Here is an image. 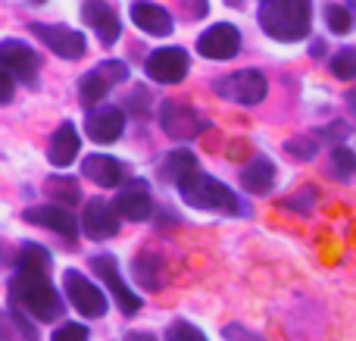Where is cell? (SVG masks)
Instances as JSON below:
<instances>
[{"instance_id": "1", "label": "cell", "mask_w": 356, "mask_h": 341, "mask_svg": "<svg viewBox=\"0 0 356 341\" xmlns=\"http://www.w3.org/2000/svg\"><path fill=\"white\" fill-rule=\"evenodd\" d=\"M10 304L13 310H22L41 323H50L63 313L60 294L54 292L47 276L38 269H16V276L10 279Z\"/></svg>"}, {"instance_id": "2", "label": "cell", "mask_w": 356, "mask_h": 341, "mask_svg": "<svg viewBox=\"0 0 356 341\" xmlns=\"http://www.w3.org/2000/svg\"><path fill=\"white\" fill-rule=\"evenodd\" d=\"M259 25L275 41H300L309 35V25H313V3L309 0H263Z\"/></svg>"}, {"instance_id": "3", "label": "cell", "mask_w": 356, "mask_h": 341, "mask_svg": "<svg viewBox=\"0 0 356 341\" xmlns=\"http://www.w3.org/2000/svg\"><path fill=\"white\" fill-rule=\"evenodd\" d=\"M178 191H181V198L188 200L191 207H197V210H213V213H225V216H241V213H244L238 194L207 173L191 175Z\"/></svg>"}, {"instance_id": "4", "label": "cell", "mask_w": 356, "mask_h": 341, "mask_svg": "<svg viewBox=\"0 0 356 341\" xmlns=\"http://www.w3.org/2000/svg\"><path fill=\"white\" fill-rule=\"evenodd\" d=\"M213 91L225 100H234L241 106H253L266 97L269 91V81L259 69H238L232 75H222V79L213 81Z\"/></svg>"}, {"instance_id": "5", "label": "cell", "mask_w": 356, "mask_h": 341, "mask_svg": "<svg viewBox=\"0 0 356 341\" xmlns=\"http://www.w3.org/2000/svg\"><path fill=\"white\" fill-rule=\"evenodd\" d=\"M119 81H129V66L119 60H104L100 66H94L91 72L81 75L79 81V97L85 106H94L100 104V100L110 94L113 85H119Z\"/></svg>"}, {"instance_id": "6", "label": "cell", "mask_w": 356, "mask_h": 341, "mask_svg": "<svg viewBox=\"0 0 356 341\" xmlns=\"http://www.w3.org/2000/svg\"><path fill=\"white\" fill-rule=\"evenodd\" d=\"M63 288H66V298L81 317L88 319H100L106 313V298L91 279H85L75 269H66L63 273Z\"/></svg>"}, {"instance_id": "7", "label": "cell", "mask_w": 356, "mask_h": 341, "mask_svg": "<svg viewBox=\"0 0 356 341\" xmlns=\"http://www.w3.org/2000/svg\"><path fill=\"white\" fill-rule=\"evenodd\" d=\"M31 31H35L38 41H44L56 56H63V60H81V56H85V50H88L85 35H81V31H75V29H69V25L35 22V25H31Z\"/></svg>"}, {"instance_id": "8", "label": "cell", "mask_w": 356, "mask_h": 341, "mask_svg": "<svg viewBox=\"0 0 356 341\" xmlns=\"http://www.w3.org/2000/svg\"><path fill=\"white\" fill-rule=\"evenodd\" d=\"M91 267H94V273L100 276V282H106V288L113 292L119 310H122L125 317H135V313L141 310V298H138V294L122 282V276H119V267H116V257H113V254L91 257Z\"/></svg>"}, {"instance_id": "9", "label": "cell", "mask_w": 356, "mask_h": 341, "mask_svg": "<svg viewBox=\"0 0 356 341\" xmlns=\"http://www.w3.org/2000/svg\"><path fill=\"white\" fill-rule=\"evenodd\" d=\"M147 75L160 85H178L191 69V56L181 47H160L150 54V60L144 63Z\"/></svg>"}, {"instance_id": "10", "label": "cell", "mask_w": 356, "mask_h": 341, "mask_svg": "<svg viewBox=\"0 0 356 341\" xmlns=\"http://www.w3.org/2000/svg\"><path fill=\"white\" fill-rule=\"evenodd\" d=\"M197 50L207 60H232L241 50V31L228 22H219L197 38Z\"/></svg>"}, {"instance_id": "11", "label": "cell", "mask_w": 356, "mask_h": 341, "mask_svg": "<svg viewBox=\"0 0 356 341\" xmlns=\"http://www.w3.org/2000/svg\"><path fill=\"white\" fill-rule=\"evenodd\" d=\"M81 232L94 241H104V238H113L119 232V210L116 204H106V200L94 198L88 200L85 213H81Z\"/></svg>"}, {"instance_id": "12", "label": "cell", "mask_w": 356, "mask_h": 341, "mask_svg": "<svg viewBox=\"0 0 356 341\" xmlns=\"http://www.w3.org/2000/svg\"><path fill=\"white\" fill-rule=\"evenodd\" d=\"M81 19H85V25H91V29L97 31V38H100L104 47H113V44L119 41L122 22H119L116 10H113L106 0H85V6H81Z\"/></svg>"}, {"instance_id": "13", "label": "cell", "mask_w": 356, "mask_h": 341, "mask_svg": "<svg viewBox=\"0 0 356 341\" xmlns=\"http://www.w3.org/2000/svg\"><path fill=\"white\" fill-rule=\"evenodd\" d=\"M160 122H163V132L169 138H197L200 135V116H197L194 106L188 104H175V100H166L163 104V113H160Z\"/></svg>"}, {"instance_id": "14", "label": "cell", "mask_w": 356, "mask_h": 341, "mask_svg": "<svg viewBox=\"0 0 356 341\" xmlns=\"http://www.w3.org/2000/svg\"><path fill=\"white\" fill-rule=\"evenodd\" d=\"M116 210L119 216H125L129 223H144L154 213V198H150L147 182H129L122 191L116 194Z\"/></svg>"}, {"instance_id": "15", "label": "cell", "mask_w": 356, "mask_h": 341, "mask_svg": "<svg viewBox=\"0 0 356 341\" xmlns=\"http://www.w3.org/2000/svg\"><path fill=\"white\" fill-rule=\"evenodd\" d=\"M122 125H125V113L119 110V106H97V110H91L85 119L88 138L97 144H113L122 135Z\"/></svg>"}, {"instance_id": "16", "label": "cell", "mask_w": 356, "mask_h": 341, "mask_svg": "<svg viewBox=\"0 0 356 341\" xmlns=\"http://www.w3.org/2000/svg\"><path fill=\"white\" fill-rule=\"evenodd\" d=\"M0 63H3V69L10 75H16V79H31V75L41 69V56H38V50H31L29 44H22V41H3L0 44Z\"/></svg>"}, {"instance_id": "17", "label": "cell", "mask_w": 356, "mask_h": 341, "mask_svg": "<svg viewBox=\"0 0 356 341\" xmlns=\"http://www.w3.org/2000/svg\"><path fill=\"white\" fill-rule=\"evenodd\" d=\"M25 219L35 225H44L50 232H60L63 238H75L79 235V225H75V216L60 204H44V207H31L25 210Z\"/></svg>"}, {"instance_id": "18", "label": "cell", "mask_w": 356, "mask_h": 341, "mask_svg": "<svg viewBox=\"0 0 356 341\" xmlns=\"http://www.w3.org/2000/svg\"><path fill=\"white\" fill-rule=\"evenodd\" d=\"M131 22H135L141 31L156 35V38L172 31V16H169V10L160 3H154V0H135V3H131Z\"/></svg>"}, {"instance_id": "19", "label": "cell", "mask_w": 356, "mask_h": 341, "mask_svg": "<svg viewBox=\"0 0 356 341\" xmlns=\"http://www.w3.org/2000/svg\"><path fill=\"white\" fill-rule=\"evenodd\" d=\"M79 148H81V138H79V129L75 122H60V129L54 132L50 138V148H47V160L54 166H72V160L79 157Z\"/></svg>"}, {"instance_id": "20", "label": "cell", "mask_w": 356, "mask_h": 341, "mask_svg": "<svg viewBox=\"0 0 356 341\" xmlns=\"http://www.w3.org/2000/svg\"><path fill=\"white\" fill-rule=\"evenodd\" d=\"M81 175L100 188H116L119 182H122V166H119L116 157L91 154V157H85V163H81Z\"/></svg>"}, {"instance_id": "21", "label": "cell", "mask_w": 356, "mask_h": 341, "mask_svg": "<svg viewBox=\"0 0 356 341\" xmlns=\"http://www.w3.org/2000/svg\"><path fill=\"white\" fill-rule=\"evenodd\" d=\"M197 173H200V169H197V157L191 154V150H172V154H166V160H163V166H160V179L172 182L178 188Z\"/></svg>"}, {"instance_id": "22", "label": "cell", "mask_w": 356, "mask_h": 341, "mask_svg": "<svg viewBox=\"0 0 356 341\" xmlns=\"http://www.w3.org/2000/svg\"><path fill=\"white\" fill-rule=\"evenodd\" d=\"M241 185L250 194H266L272 185H275V166L266 157H253L244 169H241Z\"/></svg>"}, {"instance_id": "23", "label": "cell", "mask_w": 356, "mask_h": 341, "mask_svg": "<svg viewBox=\"0 0 356 341\" xmlns=\"http://www.w3.org/2000/svg\"><path fill=\"white\" fill-rule=\"evenodd\" d=\"M135 279L141 282L147 292H160L163 288V263H160V257L156 254H141L135 260Z\"/></svg>"}, {"instance_id": "24", "label": "cell", "mask_w": 356, "mask_h": 341, "mask_svg": "<svg viewBox=\"0 0 356 341\" xmlns=\"http://www.w3.org/2000/svg\"><path fill=\"white\" fill-rule=\"evenodd\" d=\"M3 341H38V332L25 323V317L10 310L3 317Z\"/></svg>"}, {"instance_id": "25", "label": "cell", "mask_w": 356, "mask_h": 341, "mask_svg": "<svg viewBox=\"0 0 356 341\" xmlns=\"http://www.w3.org/2000/svg\"><path fill=\"white\" fill-rule=\"evenodd\" d=\"M47 194H50V200L54 204H60V207H72V204H79V185H75L72 179H50L47 182Z\"/></svg>"}, {"instance_id": "26", "label": "cell", "mask_w": 356, "mask_h": 341, "mask_svg": "<svg viewBox=\"0 0 356 341\" xmlns=\"http://www.w3.org/2000/svg\"><path fill=\"white\" fill-rule=\"evenodd\" d=\"M328 163H332V173L338 175V179H350V175L356 173V154L350 148H344V144H338V148L332 150Z\"/></svg>"}, {"instance_id": "27", "label": "cell", "mask_w": 356, "mask_h": 341, "mask_svg": "<svg viewBox=\"0 0 356 341\" xmlns=\"http://www.w3.org/2000/svg\"><path fill=\"white\" fill-rule=\"evenodd\" d=\"M332 72L341 81H356V47H344L332 56Z\"/></svg>"}, {"instance_id": "28", "label": "cell", "mask_w": 356, "mask_h": 341, "mask_svg": "<svg viewBox=\"0 0 356 341\" xmlns=\"http://www.w3.org/2000/svg\"><path fill=\"white\" fill-rule=\"evenodd\" d=\"M47 263H50V257L41 244H22V251H19V269H38V273H44Z\"/></svg>"}, {"instance_id": "29", "label": "cell", "mask_w": 356, "mask_h": 341, "mask_svg": "<svg viewBox=\"0 0 356 341\" xmlns=\"http://www.w3.org/2000/svg\"><path fill=\"white\" fill-rule=\"evenodd\" d=\"M325 22H328V29L334 31V35H347V31L353 29V16H350V10L347 6H341V3H332L325 10Z\"/></svg>"}, {"instance_id": "30", "label": "cell", "mask_w": 356, "mask_h": 341, "mask_svg": "<svg viewBox=\"0 0 356 341\" xmlns=\"http://www.w3.org/2000/svg\"><path fill=\"white\" fill-rule=\"evenodd\" d=\"M284 150H288L291 157H297V160H313L316 150H319V141L309 138V135H297V138H291V141L284 144Z\"/></svg>"}, {"instance_id": "31", "label": "cell", "mask_w": 356, "mask_h": 341, "mask_svg": "<svg viewBox=\"0 0 356 341\" xmlns=\"http://www.w3.org/2000/svg\"><path fill=\"white\" fill-rule=\"evenodd\" d=\"M166 338H169V341H207L200 329H194V326L184 323V319H175V323L169 326Z\"/></svg>"}, {"instance_id": "32", "label": "cell", "mask_w": 356, "mask_h": 341, "mask_svg": "<svg viewBox=\"0 0 356 341\" xmlns=\"http://www.w3.org/2000/svg\"><path fill=\"white\" fill-rule=\"evenodd\" d=\"M50 341H88V329L85 326H79V323H66V326H60V329L54 332V338Z\"/></svg>"}, {"instance_id": "33", "label": "cell", "mask_w": 356, "mask_h": 341, "mask_svg": "<svg viewBox=\"0 0 356 341\" xmlns=\"http://www.w3.org/2000/svg\"><path fill=\"white\" fill-rule=\"evenodd\" d=\"M222 338H225V341H263V338L257 335V332L244 329L241 323H228L225 329H222Z\"/></svg>"}, {"instance_id": "34", "label": "cell", "mask_w": 356, "mask_h": 341, "mask_svg": "<svg viewBox=\"0 0 356 341\" xmlns=\"http://www.w3.org/2000/svg\"><path fill=\"white\" fill-rule=\"evenodd\" d=\"M184 6H188V16H207V0H181Z\"/></svg>"}, {"instance_id": "35", "label": "cell", "mask_w": 356, "mask_h": 341, "mask_svg": "<svg viewBox=\"0 0 356 341\" xmlns=\"http://www.w3.org/2000/svg\"><path fill=\"white\" fill-rule=\"evenodd\" d=\"M0 81H3V94H0V100H3V104H10V100H13V75L3 72V75H0Z\"/></svg>"}, {"instance_id": "36", "label": "cell", "mask_w": 356, "mask_h": 341, "mask_svg": "<svg viewBox=\"0 0 356 341\" xmlns=\"http://www.w3.org/2000/svg\"><path fill=\"white\" fill-rule=\"evenodd\" d=\"M125 341H156V338H154V335H147V332H131V335L125 338Z\"/></svg>"}, {"instance_id": "37", "label": "cell", "mask_w": 356, "mask_h": 341, "mask_svg": "<svg viewBox=\"0 0 356 341\" xmlns=\"http://www.w3.org/2000/svg\"><path fill=\"white\" fill-rule=\"evenodd\" d=\"M347 104H350V110L356 113V88H350V91H347Z\"/></svg>"}, {"instance_id": "38", "label": "cell", "mask_w": 356, "mask_h": 341, "mask_svg": "<svg viewBox=\"0 0 356 341\" xmlns=\"http://www.w3.org/2000/svg\"><path fill=\"white\" fill-rule=\"evenodd\" d=\"M228 3H232V6H241V0H228Z\"/></svg>"}, {"instance_id": "39", "label": "cell", "mask_w": 356, "mask_h": 341, "mask_svg": "<svg viewBox=\"0 0 356 341\" xmlns=\"http://www.w3.org/2000/svg\"><path fill=\"white\" fill-rule=\"evenodd\" d=\"M35 3H44V0H35Z\"/></svg>"}]
</instances>
